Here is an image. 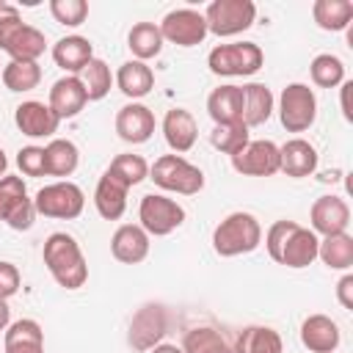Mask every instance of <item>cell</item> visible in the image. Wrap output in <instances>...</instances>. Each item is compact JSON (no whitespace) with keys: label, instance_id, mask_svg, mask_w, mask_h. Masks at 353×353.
I'll return each mask as SVG.
<instances>
[{"label":"cell","instance_id":"6da1fadb","mask_svg":"<svg viewBox=\"0 0 353 353\" xmlns=\"http://www.w3.org/2000/svg\"><path fill=\"white\" fill-rule=\"evenodd\" d=\"M41 256H44V265H47L50 276L58 281V287H63V290H80L88 281V262L83 256L80 243L72 234L52 232L44 240Z\"/></svg>","mask_w":353,"mask_h":353},{"label":"cell","instance_id":"7a4b0ae2","mask_svg":"<svg viewBox=\"0 0 353 353\" xmlns=\"http://www.w3.org/2000/svg\"><path fill=\"white\" fill-rule=\"evenodd\" d=\"M262 243V226L251 212H229L212 229V248L218 256L251 254Z\"/></svg>","mask_w":353,"mask_h":353},{"label":"cell","instance_id":"3957f363","mask_svg":"<svg viewBox=\"0 0 353 353\" xmlns=\"http://www.w3.org/2000/svg\"><path fill=\"white\" fill-rule=\"evenodd\" d=\"M262 63H265V52L254 41L218 44L207 55V66L218 77H248V74H256Z\"/></svg>","mask_w":353,"mask_h":353},{"label":"cell","instance_id":"277c9868","mask_svg":"<svg viewBox=\"0 0 353 353\" xmlns=\"http://www.w3.org/2000/svg\"><path fill=\"white\" fill-rule=\"evenodd\" d=\"M149 179L179 196H196L204 188V171L193 163H188L182 154H163L149 165Z\"/></svg>","mask_w":353,"mask_h":353},{"label":"cell","instance_id":"5b68a950","mask_svg":"<svg viewBox=\"0 0 353 353\" xmlns=\"http://www.w3.org/2000/svg\"><path fill=\"white\" fill-rule=\"evenodd\" d=\"M0 50L11 55V61H28L39 63V58L47 50V39L39 28L22 22L19 14L0 22Z\"/></svg>","mask_w":353,"mask_h":353},{"label":"cell","instance_id":"8992f818","mask_svg":"<svg viewBox=\"0 0 353 353\" xmlns=\"http://www.w3.org/2000/svg\"><path fill=\"white\" fill-rule=\"evenodd\" d=\"M33 207H36V215L55 218V221H74L85 207V196L74 182L58 179V182L44 185L36 193Z\"/></svg>","mask_w":353,"mask_h":353},{"label":"cell","instance_id":"52a82bcc","mask_svg":"<svg viewBox=\"0 0 353 353\" xmlns=\"http://www.w3.org/2000/svg\"><path fill=\"white\" fill-rule=\"evenodd\" d=\"M256 19V6L251 0H212L204 11L207 33L226 39L248 30Z\"/></svg>","mask_w":353,"mask_h":353},{"label":"cell","instance_id":"ba28073f","mask_svg":"<svg viewBox=\"0 0 353 353\" xmlns=\"http://www.w3.org/2000/svg\"><path fill=\"white\" fill-rule=\"evenodd\" d=\"M279 119L287 132H306L317 119V97L306 83L284 85L279 97Z\"/></svg>","mask_w":353,"mask_h":353},{"label":"cell","instance_id":"9c48e42d","mask_svg":"<svg viewBox=\"0 0 353 353\" xmlns=\"http://www.w3.org/2000/svg\"><path fill=\"white\" fill-rule=\"evenodd\" d=\"M138 221H141L138 226L149 237H165L185 223V207L168 196L146 193L138 204Z\"/></svg>","mask_w":353,"mask_h":353},{"label":"cell","instance_id":"30bf717a","mask_svg":"<svg viewBox=\"0 0 353 353\" xmlns=\"http://www.w3.org/2000/svg\"><path fill=\"white\" fill-rule=\"evenodd\" d=\"M0 221H6L17 232H28L36 221L33 199H28V188L22 176L6 174L0 176Z\"/></svg>","mask_w":353,"mask_h":353},{"label":"cell","instance_id":"8fae6325","mask_svg":"<svg viewBox=\"0 0 353 353\" xmlns=\"http://www.w3.org/2000/svg\"><path fill=\"white\" fill-rule=\"evenodd\" d=\"M163 33V41H171L176 47H196L207 39V22L201 11L193 8H174L163 17L157 25Z\"/></svg>","mask_w":353,"mask_h":353},{"label":"cell","instance_id":"7c38bea8","mask_svg":"<svg viewBox=\"0 0 353 353\" xmlns=\"http://www.w3.org/2000/svg\"><path fill=\"white\" fill-rule=\"evenodd\" d=\"M168 331V312L163 303H143L130 320V345L141 353H149Z\"/></svg>","mask_w":353,"mask_h":353},{"label":"cell","instance_id":"4fadbf2b","mask_svg":"<svg viewBox=\"0 0 353 353\" xmlns=\"http://www.w3.org/2000/svg\"><path fill=\"white\" fill-rule=\"evenodd\" d=\"M232 168L243 176H273L279 174V146L273 141H248V146L232 157Z\"/></svg>","mask_w":353,"mask_h":353},{"label":"cell","instance_id":"5bb4252c","mask_svg":"<svg viewBox=\"0 0 353 353\" xmlns=\"http://www.w3.org/2000/svg\"><path fill=\"white\" fill-rule=\"evenodd\" d=\"M309 221H312V232L314 234H323V237L339 234V232H347L350 207L339 196H320L309 207Z\"/></svg>","mask_w":353,"mask_h":353},{"label":"cell","instance_id":"9a60e30c","mask_svg":"<svg viewBox=\"0 0 353 353\" xmlns=\"http://www.w3.org/2000/svg\"><path fill=\"white\" fill-rule=\"evenodd\" d=\"M14 124H17L19 132L28 135V138H52V135L58 132L61 119L50 110V105L36 102V99H28V102L17 105V110H14Z\"/></svg>","mask_w":353,"mask_h":353},{"label":"cell","instance_id":"2e32d148","mask_svg":"<svg viewBox=\"0 0 353 353\" xmlns=\"http://www.w3.org/2000/svg\"><path fill=\"white\" fill-rule=\"evenodd\" d=\"M116 132L127 143H146L154 135V113L141 102H127L116 113Z\"/></svg>","mask_w":353,"mask_h":353},{"label":"cell","instance_id":"e0dca14e","mask_svg":"<svg viewBox=\"0 0 353 353\" xmlns=\"http://www.w3.org/2000/svg\"><path fill=\"white\" fill-rule=\"evenodd\" d=\"M320 154L317 149L303 138H290L284 146H279V171H284L292 179L312 176L317 171Z\"/></svg>","mask_w":353,"mask_h":353},{"label":"cell","instance_id":"ac0fdd59","mask_svg":"<svg viewBox=\"0 0 353 353\" xmlns=\"http://www.w3.org/2000/svg\"><path fill=\"white\" fill-rule=\"evenodd\" d=\"M149 234L138 223H121L110 237V254L121 265H138L149 256Z\"/></svg>","mask_w":353,"mask_h":353},{"label":"cell","instance_id":"d6986e66","mask_svg":"<svg viewBox=\"0 0 353 353\" xmlns=\"http://www.w3.org/2000/svg\"><path fill=\"white\" fill-rule=\"evenodd\" d=\"M339 342H342V331L328 314H309L301 323V345L309 353H334Z\"/></svg>","mask_w":353,"mask_h":353},{"label":"cell","instance_id":"ffe728a7","mask_svg":"<svg viewBox=\"0 0 353 353\" xmlns=\"http://www.w3.org/2000/svg\"><path fill=\"white\" fill-rule=\"evenodd\" d=\"M85 102H88V97H85V88H83L77 74H66V77L55 80L52 88H50V99H47L50 110L61 121L63 119H74L85 108Z\"/></svg>","mask_w":353,"mask_h":353},{"label":"cell","instance_id":"44dd1931","mask_svg":"<svg viewBox=\"0 0 353 353\" xmlns=\"http://www.w3.org/2000/svg\"><path fill=\"white\" fill-rule=\"evenodd\" d=\"M163 138H165V143L174 154L190 152L196 138H199V127H196L193 113L185 110V108H171L163 119Z\"/></svg>","mask_w":353,"mask_h":353},{"label":"cell","instance_id":"7402d4cb","mask_svg":"<svg viewBox=\"0 0 353 353\" xmlns=\"http://www.w3.org/2000/svg\"><path fill=\"white\" fill-rule=\"evenodd\" d=\"M317 245H320V237L306 229V226H295L281 248V256H279V265H287L292 270H301V268H309L314 259H317Z\"/></svg>","mask_w":353,"mask_h":353},{"label":"cell","instance_id":"603a6c76","mask_svg":"<svg viewBox=\"0 0 353 353\" xmlns=\"http://www.w3.org/2000/svg\"><path fill=\"white\" fill-rule=\"evenodd\" d=\"M91 58H94V47H91V41L85 36H77L74 33V36H63V39H58L52 44V61H55V66H61L69 74H80L88 66Z\"/></svg>","mask_w":353,"mask_h":353},{"label":"cell","instance_id":"cb8c5ba5","mask_svg":"<svg viewBox=\"0 0 353 353\" xmlns=\"http://www.w3.org/2000/svg\"><path fill=\"white\" fill-rule=\"evenodd\" d=\"M240 94H243V124L248 130L265 124L273 116L276 99L265 83H245V85H240Z\"/></svg>","mask_w":353,"mask_h":353},{"label":"cell","instance_id":"d4e9b609","mask_svg":"<svg viewBox=\"0 0 353 353\" xmlns=\"http://www.w3.org/2000/svg\"><path fill=\"white\" fill-rule=\"evenodd\" d=\"M207 113L215 124H234L243 121V94L240 85H218L207 97Z\"/></svg>","mask_w":353,"mask_h":353},{"label":"cell","instance_id":"484cf974","mask_svg":"<svg viewBox=\"0 0 353 353\" xmlns=\"http://www.w3.org/2000/svg\"><path fill=\"white\" fill-rule=\"evenodd\" d=\"M127 185L113 179L110 174H102L94 190V207L105 221H119L127 210Z\"/></svg>","mask_w":353,"mask_h":353},{"label":"cell","instance_id":"4316f807","mask_svg":"<svg viewBox=\"0 0 353 353\" xmlns=\"http://www.w3.org/2000/svg\"><path fill=\"white\" fill-rule=\"evenodd\" d=\"M6 353H44V331L36 320L22 317L6 328Z\"/></svg>","mask_w":353,"mask_h":353},{"label":"cell","instance_id":"83f0119b","mask_svg":"<svg viewBox=\"0 0 353 353\" xmlns=\"http://www.w3.org/2000/svg\"><path fill=\"white\" fill-rule=\"evenodd\" d=\"M113 83L119 85V91H121L124 97H130V99L135 102V99L146 97V94L154 88V72H152L143 61H135V58H132V61H127V63L119 66Z\"/></svg>","mask_w":353,"mask_h":353},{"label":"cell","instance_id":"f1b7e54d","mask_svg":"<svg viewBox=\"0 0 353 353\" xmlns=\"http://www.w3.org/2000/svg\"><path fill=\"white\" fill-rule=\"evenodd\" d=\"M47 176H72L80 165V149L69 138H52L44 146Z\"/></svg>","mask_w":353,"mask_h":353},{"label":"cell","instance_id":"f546056e","mask_svg":"<svg viewBox=\"0 0 353 353\" xmlns=\"http://www.w3.org/2000/svg\"><path fill=\"white\" fill-rule=\"evenodd\" d=\"M234 353H281V334L270 325H248L234 339Z\"/></svg>","mask_w":353,"mask_h":353},{"label":"cell","instance_id":"4dcf8cb0","mask_svg":"<svg viewBox=\"0 0 353 353\" xmlns=\"http://www.w3.org/2000/svg\"><path fill=\"white\" fill-rule=\"evenodd\" d=\"M312 19L320 30L339 33L353 22V3L350 0H314Z\"/></svg>","mask_w":353,"mask_h":353},{"label":"cell","instance_id":"1f68e13d","mask_svg":"<svg viewBox=\"0 0 353 353\" xmlns=\"http://www.w3.org/2000/svg\"><path fill=\"white\" fill-rule=\"evenodd\" d=\"M163 33H160V28L154 25V22H135L132 28H130V33H127V47H130V52L135 55V61H149V58H154V55H160V50H163Z\"/></svg>","mask_w":353,"mask_h":353},{"label":"cell","instance_id":"d6a6232c","mask_svg":"<svg viewBox=\"0 0 353 353\" xmlns=\"http://www.w3.org/2000/svg\"><path fill=\"white\" fill-rule=\"evenodd\" d=\"M317 259H323L331 270H350L353 268V237L347 232L328 234L317 245Z\"/></svg>","mask_w":353,"mask_h":353},{"label":"cell","instance_id":"836d02e7","mask_svg":"<svg viewBox=\"0 0 353 353\" xmlns=\"http://www.w3.org/2000/svg\"><path fill=\"white\" fill-rule=\"evenodd\" d=\"M0 77H3V85L8 91L25 94V91H33L41 83V66L39 63H28V61H8L0 69Z\"/></svg>","mask_w":353,"mask_h":353},{"label":"cell","instance_id":"e575fe53","mask_svg":"<svg viewBox=\"0 0 353 353\" xmlns=\"http://www.w3.org/2000/svg\"><path fill=\"white\" fill-rule=\"evenodd\" d=\"M182 353H234V350L223 339L221 331H215L210 325H199V328L185 331V336H182Z\"/></svg>","mask_w":353,"mask_h":353},{"label":"cell","instance_id":"d590c367","mask_svg":"<svg viewBox=\"0 0 353 353\" xmlns=\"http://www.w3.org/2000/svg\"><path fill=\"white\" fill-rule=\"evenodd\" d=\"M77 77H80V83H83V88H85L88 102H99V99H105V97L110 94L113 72H110V66H108L102 58H91L88 66H85Z\"/></svg>","mask_w":353,"mask_h":353},{"label":"cell","instance_id":"8d00e7d4","mask_svg":"<svg viewBox=\"0 0 353 353\" xmlns=\"http://www.w3.org/2000/svg\"><path fill=\"white\" fill-rule=\"evenodd\" d=\"M309 74H312V83L317 88H336L345 83V63L331 52H320L312 58Z\"/></svg>","mask_w":353,"mask_h":353},{"label":"cell","instance_id":"74e56055","mask_svg":"<svg viewBox=\"0 0 353 353\" xmlns=\"http://www.w3.org/2000/svg\"><path fill=\"white\" fill-rule=\"evenodd\" d=\"M105 174H110V176L119 179L121 185L132 188V185L149 179V163H146L141 154H130V152H127V154H116V157L110 160V165H108Z\"/></svg>","mask_w":353,"mask_h":353},{"label":"cell","instance_id":"f35d334b","mask_svg":"<svg viewBox=\"0 0 353 353\" xmlns=\"http://www.w3.org/2000/svg\"><path fill=\"white\" fill-rule=\"evenodd\" d=\"M248 141H251V135H248V127H245L243 121H234V124H215V130L210 132V143H212L218 152L229 154V157H234L237 152H243V149L248 146Z\"/></svg>","mask_w":353,"mask_h":353},{"label":"cell","instance_id":"ab89813d","mask_svg":"<svg viewBox=\"0 0 353 353\" xmlns=\"http://www.w3.org/2000/svg\"><path fill=\"white\" fill-rule=\"evenodd\" d=\"M50 14L58 25L77 28L88 17V3L85 0H50Z\"/></svg>","mask_w":353,"mask_h":353},{"label":"cell","instance_id":"60d3db41","mask_svg":"<svg viewBox=\"0 0 353 353\" xmlns=\"http://www.w3.org/2000/svg\"><path fill=\"white\" fill-rule=\"evenodd\" d=\"M17 165L25 176H47L44 165V146H22L17 152Z\"/></svg>","mask_w":353,"mask_h":353},{"label":"cell","instance_id":"b9f144b4","mask_svg":"<svg viewBox=\"0 0 353 353\" xmlns=\"http://www.w3.org/2000/svg\"><path fill=\"white\" fill-rule=\"evenodd\" d=\"M295 226H298L295 221H276V223L265 232V248H268V254H270L273 262H279L281 248H284V243H287V237H290V232H292Z\"/></svg>","mask_w":353,"mask_h":353},{"label":"cell","instance_id":"7bdbcfd3","mask_svg":"<svg viewBox=\"0 0 353 353\" xmlns=\"http://www.w3.org/2000/svg\"><path fill=\"white\" fill-rule=\"evenodd\" d=\"M22 287V276H19V268L14 262H6L0 259V298L8 301L11 295H17Z\"/></svg>","mask_w":353,"mask_h":353},{"label":"cell","instance_id":"ee69618b","mask_svg":"<svg viewBox=\"0 0 353 353\" xmlns=\"http://www.w3.org/2000/svg\"><path fill=\"white\" fill-rule=\"evenodd\" d=\"M336 301L342 303V309H353V276L345 273L339 281H336Z\"/></svg>","mask_w":353,"mask_h":353},{"label":"cell","instance_id":"f6af8a7d","mask_svg":"<svg viewBox=\"0 0 353 353\" xmlns=\"http://www.w3.org/2000/svg\"><path fill=\"white\" fill-rule=\"evenodd\" d=\"M350 88H353V83L345 80V83H342V116H345L347 121L353 119V110H350Z\"/></svg>","mask_w":353,"mask_h":353},{"label":"cell","instance_id":"bcb514c9","mask_svg":"<svg viewBox=\"0 0 353 353\" xmlns=\"http://www.w3.org/2000/svg\"><path fill=\"white\" fill-rule=\"evenodd\" d=\"M8 325H11V306H8V301L0 298V331H6Z\"/></svg>","mask_w":353,"mask_h":353},{"label":"cell","instance_id":"7dc6e473","mask_svg":"<svg viewBox=\"0 0 353 353\" xmlns=\"http://www.w3.org/2000/svg\"><path fill=\"white\" fill-rule=\"evenodd\" d=\"M14 14H19V11H17V6H11V3H3V0H0V22H3V19H8V17H14Z\"/></svg>","mask_w":353,"mask_h":353},{"label":"cell","instance_id":"c3c4849f","mask_svg":"<svg viewBox=\"0 0 353 353\" xmlns=\"http://www.w3.org/2000/svg\"><path fill=\"white\" fill-rule=\"evenodd\" d=\"M149 353H182V347H176V345H168V342H163V345H154Z\"/></svg>","mask_w":353,"mask_h":353},{"label":"cell","instance_id":"681fc988","mask_svg":"<svg viewBox=\"0 0 353 353\" xmlns=\"http://www.w3.org/2000/svg\"><path fill=\"white\" fill-rule=\"evenodd\" d=\"M6 168H8V157H6V152L0 149V176H6Z\"/></svg>","mask_w":353,"mask_h":353}]
</instances>
